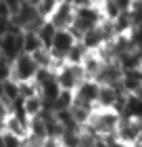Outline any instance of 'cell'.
Masks as SVG:
<instances>
[{"label":"cell","instance_id":"obj_1","mask_svg":"<svg viewBox=\"0 0 142 147\" xmlns=\"http://www.w3.org/2000/svg\"><path fill=\"white\" fill-rule=\"evenodd\" d=\"M103 19L105 17H103V11H100L98 2L96 0H88V2L75 6V21H73V25L69 28V32L77 40H82L84 32L92 30V28H98Z\"/></svg>","mask_w":142,"mask_h":147},{"label":"cell","instance_id":"obj_2","mask_svg":"<svg viewBox=\"0 0 142 147\" xmlns=\"http://www.w3.org/2000/svg\"><path fill=\"white\" fill-rule=\"evenodd\" d=\"M121 122V116L115 109H100L96 107L90 118V122L84 126L86 132H90L94 137H100V139H107V137H115V130Z\"/></svg>","mask_w":142,"mask_h":147},{"label":"cell","instance_id":"obj_3","mask_svg":"<svg viewBox=\"0 0 142 147\" xmlns=\"http://www.w3.org/2000/svg\"><path fill=\"white\" fill-rule=\"evenodd\" d=\"M38 69L40 67H38V63L33 61V57L27 55V53H21L11 65V78L19 84L21 82H33Z\"/></svg>","mask_w":142,"mask_h":147},{"label":"cell","instance_id":"obj_4","mask_svg":"<svg viewBox=\"0 0 142 147\" xmlns=\"http://www.w3.org/2000/svg\"><path fill=\"white\" fill-rule=\"evenodd\" d=\"M98 88L100 84L92 78H84L79 86L73 90V105H82V107L96 109V99H98Z\"/></svg>","mask_w":142,"mask_h":147},{"label":"cell","instance_id":"obj_5","mask_svg":"<svg viewBox=\"0 0 142 147\" xmlns=\"http://www.w3.org/2000/svg\"><path fill=\"white\" fill-rule=\"evenodd\" d=\"M140 135H142V122L130 118H121L117 130H115V139L127 147H136L140 141Z\"/></svg>","mask_w":142,"mask_h":147},{"label":"cell","instance_id":"obj_6","mask_svg":"<svg viewBox=\"0 0 142 147\" xmlns=\"http://www.w3.org/2000/svg\"><path fill=\"white\" fill-rule=\"evenodd\" d=\"M55 76H57V80H59V84H61L63 90H75L79 86V82L86 78L82 65H71L67 61L61 65V67L55 69Z\"/></svg>","mask_w":142,"mask_h":147},{"label":"cell","instance_id":"obj_7","mask_svg":"<svg viewBox=\"0 0 142 147\" xmlns=\"http://www.w3.org/2000/svg\"><path fill=\"white\" fill-rule=\"evenodd\" d=\"M48 21L57 30H69L73 25V21H75V4L71 0H61L57 4V9L50 13Z\"/></svg>","mask_w":142,"mask_h":147},{"label":"cell","instance_id":"obj_8","mask_svg":"<svg viewBox=\"0 0 142 147\" xmlns=\"http://www.w3.org/2000/svg\"><path fill=\"white\" fill-rule=\"evenodd\" d=\"M77 42V38L71 34L69 30H57V34H55V40H52V44H50V55L55 61H65L67 55H69V51H71V46Z\"/></svg>","mask_w":142,"mask_h":147},{"label":"cell","instance_id":"obj_9","mask_svg":"<svg viewBox=\"0 0 142 147\" xmlns=\"http://www.w3.org/2000/svg\"><path fill=\"white\" fill-rule=\"evenodd\" d=\"M23 53V32L21 34H6L2 36V44H0V57L15 61V59Z\"/></svg>","mask_w":142,"mask_h":147},{"label":"cell","instance_id":"obj_10","mask_svg":"<svg viewBox=\"0 0 142 147\" xmlns=\"http://www.w3.org/2000/svg\"><path fill=\"white\" fill-rule=\"evenodd\" d=\"M121 86H111V84H100L98 88V99H96V107L100 109H113L117 97L121 95Z\"/></svg>","mask_w":142,"mask_h":147},{"label":"cell","instance_id":"obj_11","mask_svg":"<svg viewBox=\"0 0 142 147\" xmlns=\"http://www.w3.org/2000/svg\"><path fill=\"white\" fill-rule=\"evenodd\" d=\"M119 86H121V90H123L125 95H136V92L142 88V69L123 71Z\"/></svg>","mask_w":142,"mask_h":147},{"label":"cell","instance_id":"obj_12","mask_svg":"<svg viewBox=\"0 0 142 147\" xmlns=\"http://www.w3.org/2000/svg\"><path fill=\"white\" fill-rule=\"evenodd\" d=\"M103 65H105V59L103 57H100V53L96 51V53H94V51H90V53H88V55H86V59H84V61H82V69H84V76L86 78H96L98 76V74H100V69H103Z\"/></svg>","mask_w":142,"mask_h":147},{"label":"cell","instance_id":"obj_13","mask_svg":"<svg viewBox=\"0 0 142 147\" xmlns=\"http://www.w3.org/2000/svg\"><path fill=\"white\" fill-rule=\"evenodd\" d=\"M121 118L140 120V122H142V99L138 95H127L125 107H123V111H121Z\"/></svg>","mask_w":142,"mask_h":147},{"label":"cell","instance_id":"obj_14","mask_svg":"<svg viewBox=\"0 0 142 147\" xmlns=\"http://www.w3.org/2000/svg\"><path fill=\"white\" fill-rule=\"evenodd\" d=\"M29 122H25V120H19V118H15V116H6V120H4V130L6 132H13V135H17V137H21V139H25L29 135Z\"/></svg>","mask_w":142,"mask_h":147},{"label":"cell","instance_id":"obj_15","mask_svg":"<svg viewBox=\"0 0 142 147\" xmlns=\"http://www.w3.org/2000/svg\"><path fill=\"white\" fill-rule=\"evenodd\" d=\"M82 44L86 46L88 51H100L105 46V38H103V34H100V30L98 28H92V30H88V32H84V36H82Z\"/></svg>","mask_w":142,"mask_h":147},{"label":"cell","instance_id":"obj_16","mask_svg":"<svg viewBox=\"0 0 142 147\" xmlns=\"http://www.w3.org/2000/svg\"><path fill=\"white\" fill-rule=\"evenodd\" d=\"M82 130L84 128H63L59 143L63 147H82Z\"/></svg>","mask_w":142,"mask_h":147},{"label":"cell","instance_id":"obj_17","mask_svg":"<svg viewBox=\"0 0 142 147\" xmlns=\"http://www.w3.org/2000/svg\"><path fill=\"white\" fill-rule=\"evenodd\" d=\"M0 92H2V101L6 103H13L15 99H19L21 95H19V82H15L13 78H6L0 82Z\"/></svg>","mask_w":142,"mask_h":147},{"label":"cell","instance_id":"obj_18","mask_svg":"<svg viewBox=\"0 0 142 147\" xmlns=\"http://www.w3.org/2000/svg\"><path fill=\"white\" fill-rule=\"evenodd\" d=\"M27 128H29V137L42 139V141L48 139V128H46V120H44L42 113L36 116V118H29V126Z\"/></svg>","mask_w":142,"mask_h":147},{"label":"cell","instance_id":"obj_19","mask_svg":"<svg viewBox=\"0 0 142 147\" xmlns=\"http://www.w3.org/2000/svg\"><path fill=\"white\" fill-rule=\"evenodd\" d=\"M40 49H44L40 36L36 34V32H31V30H25V32H23V53L33 55V53L40 51Z\"/></svg>","mask_w":142,"mask_h":147},{"label":"cell","instance_id":"obj_20","mask_svg":"<svg viewBox=\"0 0 142 147\" xmlns=\"http://www.w3.org/2000/svg\"><path fill=\"white\" fill-rule=\"evenodd\" d=\"M36 34L40 36V40H42V44H44V49H50V44H52V40H55V34H57V28L52 25L48 19H44L42 25L36 30Z\"/></svg>","mask_w":142,"mask_h":147},{"label":"cell","instance_id":"obj_21","mask_svg":"<svg viewBox=\"0 0 142 147\" xmlns=\"http://www.w3.org/2000/svg\"><path fill=\"white\" fill-rule=\"evenodd\" d=\"M23 105H25V111H27L29 118H36V116H40V113L44 111V101H42V97H40V92L23 99Z\"/></svg>","mask_w":142,"mask_h":147},{"label":"cell","instance_id":"obj_22","mask_svg":"<svg viewBox=\"0 0 142 147\" xmlns=\"http://www.w3.org/2000/svg\"><path fill=\"white\" fill-rule=\"evenodd\" d=\"M88 53H90V51H88L86 46L82 44V40H77V42L71 46V51H69V55H67L65 61H67V63H71V65H82V61L86 59Z\"/></svg>","mask_w":142,"mask_h":147},{"label":"cell","instance_id":"obj_23","mask_svg":"<svg viewBox=\"0 0 142 147\" xmlns=\"http://www.w3.org/2000/svg\"><path fill=\"white\" fill-rule=\"evenodd\" d=\"M71 107H73V90H61V95L57 97V101L52 103V111L71 109Z\"/></svg>","mask_w":142,"mask_h":147},{"label":"cell","instance_id":"obj_24","mask_svg":"<svg viewBox=\"0 0 142 147\" xmlns=\"http://www.w3.org/2000/svg\"><path fill=\"white\" fill-rule=\"evenodd\" d=\"M33 61L38 63V67H48V69H52V55H50V51L48 49H40V51H36L33 53Z\"/></svg>","mask_w":142,"mask_h":147},{"label":"cell","instance_id":"obj_25","mask_svg":"<svg viewBox=\"0 0 142 147\" xmlns=\"http://www.w3.org/2000/svg\"><path fill=\"white\" fill-rule=\"evenodd\" d=\"M57 4H59V0H42V2H40V6H38V13H40L44 19H48L50 13L57 9Z\"/></svg>","mask_w":142,"mask_h":147},{"label":"cell","instance_id":"obj_26","mask_svg":"<svg viewBox=\"0 0 142 147\" xmlns=\"http://www.w3.org/2000/svg\"><path fill=\"white\" fill-rule=\"evenodd\" d=\"M2 139H4V147H21L23 145V139L13 135V132H2Z\"/></svg>","mask_w":142,"mask_h":147},{"label":"cell","instance_id":"obj_27","mask_svg":"<svg viewBox=\"0 0 142 147\" xmlns=\"http://www.w3.org/2000/svg\"><path fill=\"white\" fill-rule=\"evenodd\" d=\"M13 6L9 4V0H0V17H6V19H13Z\"/></svg>","mask_w":142,"mask_h":147},{"label":"cell","instance_id":"obj_28","mask_svg":"<svg viewBox=\"0 0 142 147\" xmlns=\"http://www.w3.org/2000/svg\"><path fill=\"white\" fill-rule=\"evenodd\" d=\"M21 147H44V141H42V139H36V137H25L23 139V145Z\"/></svg>","mask_w":142,"mask_h":147},{"label":"cell","instance_id":"obj_29","mask_svg":"<svg viewBox=\"0 0 142 147\" xmlns=\"http://www.w3.org/2000/svg\"><path fill=\"white\" fill-rule=\"evenodd\" d=\"M132 2L134 0H115V4H117V9L121 11V13H127L132 9Z\"/></svg>","mask_w":142,"mask_h":147},{"label":"cell","instance_id":"obj_30","mask_svg":"<svg viewBox=\"0 0 142 147\" xmlns=\"http://www.w3.org/2000/svg\"><path fill=\"white\" fill-rule=\"evenodd\" d=\"M25 2H29V4H33V6H40V2H42V0H25Z\"/></svg>","mask_w":142,"mask_h":147},{"label":"cell","instance_id":"obj_31","mask_svg":"<svg viewBox=\"0 0 142 147\" xmlns=\"http://www.w3.org/2000/svg\"><path fill=\"white\" fill-rule=\"evenodd\" d=\"M138 67L142 69V51H140V63H138Z\"/></svg>","mask_w":142,"mask_h":147},{"label":"cell","instance_id":"obj_32","mask_svg":"<svg viewBox=\"0 0 142 147\" xmlns=\"http://www.w3.org/2000/svg\"><path fill=\"white\" fill-rule=\"evenodd\" d=\"M0 147H4V139H2V135H0Z\"/></svg>","mask_w":142,"mask_h":147},{"label":"cell","instance_id":"obj_33","mask_svg":"<svg viewBox=\"0 0 142 147\" xmlns=\"http://www.w3.org/2000/svg\"><path fill=\"white\" fill-rule=\"evenodd\" d=\"M59 147H63V145H59Z\"/></svg>","mask_w":142,"mask_h":147}]
</instances>
